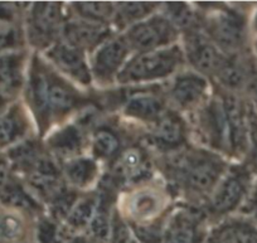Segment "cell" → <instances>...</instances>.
<instances>
[{
	"instance_id": "6da1fadb",
	"label": "cell",
	"mask_w": 257,
	"mask_h": 243,
	"mask_svg": "<svg viewBox=\"0 0 257 243\" xmlns=\"http://www.w3.org/2000/svg\"><path fill=\"white\" fill-rule=\"evenodd\" d=\"M28 96L39 123L44 126L52 118L70 113L82 102V97L72 86L41 62H34L32 67Z\"/></svg>"
},
{
	"instance_id": "7a4b0ae2",
	"label": "cell",
	"mask_w": 257,
	"mask_h": 243,
	"mask_svg": "<svg viewBox=\"0 0 257 243\" xmlns=\"http://www.w3.org/2000/svg\"><path fill=\"white\" fill-rule=\"evenodd\" d=\"M183 63V53L178 46L139 53L123 64L116 76L120 83H140L164 78Z\"/></svg>"
},
{
	"instance_id": "3957f363",
	"label": "cell",
	"mask_w": 257,
	"mask_h": 243,
	"mask_svg": "<svg viewBox=\"0 0 257 243\" xmlns=\"http://www.w3.org/2000/svg\"><path fill=\"white\" fill-rule=\"evenodd\" d=\"M223 161L204 151H193L183 160L180 177L190 192L204 194L214 189L224 172Z\"/></svg>"
},
{
	"instance_id": "277c9868",
	"label": "cell",
	"mask_w": 257,
	"mask_h": 243,
	"mask_svg": "<svg viewBox=\"0 0 257 243\" xmlns=\"http://www.w3.org/2000/svg\"><path fill=\"white\" fill-rule=\"evenodd\" d=\"M177 37V28L165 17L154 16L133 26L126 33L125 39L130 49L147 53L168 46Z\"/></svg>"
},
{
	"instance_id": "5b68a950",
	"label": "cell",
	"mask_w": 257,
	"mask_h": 243,
	"mask_svg": "<svg viewBox=\"0 0 257 243\" xmlns=\"http://www.w3.org/2000/svg\"><path fill=\"white\" fill-rule=\"evenodd\" d=\"M207 29L216 46L227 53H239L246 43V21L231 9L217 11L207 21Z\"/></svg>"
},
{
	"instance_id": "8992f818",
	"label": "cell",
	"mask_w": 257,
	"mask_h": 243,
	"mask_svg": "<svg viewBox=\"0 0 257 243\" xmlns=\"http://www.w3.org/2000/svg\"><path fill=\"white\" fill-rule=\"evenodd\" d=\"M63 13L59 3H34L28 18V38L37 47L53 46L59 31L63 29Z\"/></svg>"
},
{
	"instance_id": "52a82bcc",
	"label": "cell",
	"mask_w": 257,
	"mask_h": 243,
	"mask_svg": "<svg viewBox=\"0 0 257 243\" xmlns=\"http://www.w3.org/2000/svg\"><path fill=\"white\" fill-rule=\"evenodd\" d=\"M251 187V172L247 168H236L214 188L211 198V210L223 215L233 212L243 202Z\"/></svg>"
},
{
	"instance_id": "ba28073f",
	"label": "cell",
	"mask_w": 257,
	"mask_h": 243,
	"mask_svg": "<svg viewBox=\"0 0 257 243\" xmlns=\"http://www.w3.org/2000/svg\"><path fill=\"white\" fill-rule=\"evenodd\" d=\"M130 52L125 37L110 39L98 47L92 61V72L101 82H110L123 67Z\"/></svg>"
},
{
	"instance_id": "9c48e42d",
	"label": "cell",
	"mask_w": 257,
	"mask_h": 243,
	"mask_svg": "<svg viewBox=\"0 0 257 243\" xmlns=\"http://www.w3.org/2000/svg\"><path fill=\"white\" fill-rule=\"evenodd\" d=\"M47 57L59 71L72 77L81 85H90L91 72L83 51L66 42H56L47 51Z\"/></svg>"
},
{
	"instance_id": "30bf717a",
	"label": "cell",
	"mask_w": 257,
	"mask_h": 243,
	"mask_svg": "<svg viewBox=\"0 0 257 243\" xmlns=\"http://www.w3.org/2000/svg\"><path fill=\"white\" fill-rule=\"evenodd\" d=\"M227 126H228L229 150L234 154H243L249 141V118L244 103L233 95L222 98Z\"/></svg>"
},
{
	"instance_id": "8fae6325",
	"label": "cell",
	"mask_w": 257,
	"mask_h": 243,
	"mask_svg": "<svg viewBox=\"0 0 257 243\" xmlns=\"http://www.w3.org/2000/svg\"><path fill=\"white\" fill-rule=\"evenodd\" d=\"M187 51L192 66L204 74H217L226 57L218 47L196 31L188 32Z\"/></svg>"
},
{
	"instance_id": "7c38bea8",
	"label": "cell",
	"mask_w": 257,
	"mask_h": 243,
	"mask_svg": "<svg viewBox=\"0 0 257 243\" xmlns=\"http://www.w3.org/2000/svg\"><path fill=\"white\" fill-rule=\"evenodd\" d=\"M201 125L209 143L217 149H228V126H227L226 112H224L223 101L213 100L208 103L201 116Z\"/></svg>"
},
{
	"instance_id": "4fadbf2b",
	"label": "cell",
	"mask_w": 257,
	"mask_h": 243,
	"mask_svg": "<svg viewBox=\"0 0 257 243\" xmlns=\"http://www.w3.org/2000/svg\"><path fill=\"white\" fill-rule=\"evenodd\" d=\"M63 33L64 42L81 51L101 46L107 36H110V31L105 26L85 21L70 22L63 26Z\"/></svg>"
},
{
	"instance_id": "5bb4252c",
	"label": "cell",
	"mask_w": 257,
	"mask_h": 243,
	"mask_svg": "<svg viewBox=\"0 0 257 243\" xmlns=\"http://www.w3.org/2000/svg\"><path fill=\"white\" fill-rule=\"evenodd\" d=\"M207 81L196 73L180 74L170 90V97L180 108H190L202 101L207 92Z\"/></svg>"
},
{
	"instance_id": "9a60e30c",
	"label": "cell",
	"mask_w": 257,
	"mask_h": 243,
	"mask_svg": "<svg viewBox=\"0 0 257 243\" xmlns=\"http://www.w3.org/2000/svg\"><path fill=\"white\" fill-rule=\"evenodd\" d=\"M24 54L6 53L0 56V96L14 97L23 85Z\"/></svg>"
},
{
	"instance_id": "2e32d148",
	"label": "cell",
	"mask_w": 257,
	"mask_h": 243,
	"mask_svg": "<svg viewBox=\"0 0 257 243\" xmlns=\"http://www.w3.org/2000/svg\"><path fill=\"white\" fill-rule=\"evenodd\" d=\"M113 174L122 182H140L149 174V161L147 154L140 148H130L117 158Z\"/></svg>"
},
{
	"instance_id": "e0dca14e",
	"label": "cell",
	"mask_w": 257,
	"mask_h": 243,
	"mask_svg": "<svg viewBox=\"0 0 257 243\" xmlns=\"http://www.w3.org/2000/svg\"><path fill=\"white\" fill-rule=\"evenodd\" d=\"M185 125L177 113H163L157 120L153 130L155 144L164 149H175L184 144Z\"/></svg>"
},
{
	"instance_id": "ac0fdd59",
	"label": "cell",
	"mask_w": 257,
	"mask_h": 243,
	"mask_svg": "<svg viewBox=\"0 0 257 243\" xmlns=\"http://www.w3.org/2000/svg\"><path fill=\"white\" fill-rule=\"evenodd\" d=\"M216 76L218 77L222 85L231 90H238L249 85L254 77L251 63L238 53L232 54L229 58L226 57V61L223 62Z\"/></svg>"
},
{
	"instance_id": "d6986e66",
	"label": "cell",
	"mask_w": 257,
	"mask_h": 243,
	"mask_svg": "<svg viewBox=\"0 0 257 243\" xmlns=\"http://www.w3.org/2000/svg\"><path fill=\"white\" fill-rule=\"evenodd\" d=\"M201 217L198 213L182 210L170 220L167 230V243H197L198 224Z\"/></svg>"
},
{
	"instance_id": "ffe728a7",
	"label": "cell",
	"mask_w": 257,
	"mask_h": 243,
	"mask_svg": "<svg viewBox=\"0 0 257 243\" xmlns=\"http://www.w3.org/2000/svg\"><path fill=\"white\" fill-rule=\"evenodd\" d=\"M125 115L142 121H157L164 111V103L153 93H138L125 103Z\"/></svg>"
},
{
	"instance_id": "44dd1931",
	"label": "cell",
	"mask_w": 257,
	"mask_h": 243,
	"mask_svg": "<svg viewBox=\"0 0 257 243\" xmlns=\"http://www.w3.org/2000/svg\"><path fill=\"white\" fill-rule=\"evenodd\" d=\"M27 129L28 123L19 106H12L0 113V148L19 140L26 134Z\"/></svg>"
},
{
	"instance_id": "7402d4cb",
	"label": "cell",
	"mask_w": 257,
	"mask_h": 243,
	"mask_svg": "<svg viewBox=\"0 0 257 243\" xmlns=\"http://www.w3.org/2000/svg\"><path fill=\"white\" fill-rule=\"evenodd\" d=\"M209 243H257V227L242 220L226 223L214 232Z\"/></svg>"
},
{
	"instance_id": "603a6c76",
	"label": "cell",
	"mask_w": 257,
	"mask_h": 243,
	"mask_svg": "<svg viewBox=\"0 0 257 243\" xmlns=\"http://www.w3.org/2000/svg\"><path fill=\"white\" fill-rule=\"evenodd\" d=\"M48 145L57 155L68 158L80 151L82 146V134L77 126H66L49 138Z\"/></svg>"
},
{
	"instance_id": "cb8c5ba5",
	"label": "cell",
	"mask_w": 257,
	"mask_h": 243,
	"mask_svg": "<svg viewBox=\"0 0 257 243\" xmlns=\"http://www.w3.org/2000/svg\"><path fill=\"white\" fill-rule=\"evenodd\" d=\"M97 165L87 158L72 159L64 167V174L68 182L78 188H85L93 182L97 175Z\"/></svg>"
},
{
	"instance_id": "d4e9b609",
	"label": "cell",
	"mask_w": 257,
	"mask_h": 243,
	"mask_svg": "<svg viewBox=\"0 0 257 243\" xmlns=\"http://www.w3.org/2000/svg\"><path fill=\"white\" fill-rule=\"evenodd\" d=\"M159 7L157 3H137V2H130V3H118L115 6V18L118 26H135L139 22H142L145 17L152 14L155 9Z\"/></svg>"
},
{
	"instance_id": "484cf974",
	"label": "cell",
	"mask_w": 257,
	"mask_h": 243,
	"mask_svg": "<svg viewBox=\"0 0 257 243\" xmlns=\"http://www.w3.org/2000/svg\"><path fill=\"white\" fill-rule=\"evenodd\" d=\"M71 8L77 13L81 21L90 22V23L105 26L115 16V6L103 2H88V3H73Z\"/></svg>"
},
{
	"instance_id": "4316f807",
	"label": "cell",
	"mask_w": 257,
	"mask_h": 243,
	"mask_svg": "<svg viewBox=\"0 0 257 243\" xmlns=\"http://www.w3.org/2000/svg\"><path fill=\"white\" fill-rule=\"evenodd\" d=\"M0 202L9 207L19 208V209H38V205L34 202L33 198L23 189L21 184L14 182L13 179L3 189H0Z\"/></svg>"
},
{
	"instance_id": "83f0119b",
	"label": "cell",
	"mask_w": 257,
	"mask_h": 243,
	"mask_svg": "<svg viewBox=\"0 0 257 243\" xmlns=\"http://www.w3.org/2000/svg\"><path fill=\"white\" fill-rule=\"evenodd\" d=\"M98 200L93 197L82 198V199H77L75 205L72 207L71 212L68 213L67 224L71 228H82L86 225H90L91 220H92L93 215H95L96 209H97Z\"/></svg>"
},
{
	"instance_id": "f1b7e54d",
	"label": "cell",
	"mask_w": 257,
	"mask_h": 243,
	"mask_svg": "<svg viewBox=\"0 0 257 243\" xmlns=\"http://www.w3.org/2000/svg\"><path fill=\"white\" fill-rule=\"evenodd\" d=\"M93 154L100 159H110L117 154L120 149L118 136L110 129L102 128L96 131L92 144Z\"/></svg>"
},
{
	"instance_id": "f546056e",
	"label": "cell",
	"mask_w": 257,
	"mask_h": 243,
	"mask_svg": "<svg viewBox=\"0 0 257 243\" xmlns=\"http://www.w3.org/2000/svg\"><path fill=\"white\" fill-rule=\"evenodd\" d=\"M160 198L154 192H140L133 197L130 202V212L140 219H145L159 210Z\"/></svg>"
},
{
	"instance_id": "4dcf8cb0",
	"label": "cell",
	"mask_w": 257,
	"mask_h": 243,
	"mask_svg": "<svg viewBox=\"0 0 257 243\" xmlns=\"http://www.w3.org/2000/svg\"><path fill=\"white\" fill-rule=\"evenodd\" d=\"M42 155V150L34 141H24L9 151V159L19 170H26Z\"/></svg>"
},
{
	"instance_id": "1f68e13d",
	"label": "cell",
	"mask_w": 257,
	"mask_h": 243,
	"mask_svg": "<svg viewBox=\"0 0 257 243\" xmlns=\"http://www.w3.org/2000/svg\"><path fill=\"white\" fill-rule=\"evenodd\" d=\"M165 18L175 27V28L189 29L194 31L196 28V14L189 6L184 3H167L165 4Z\"/></svg>"
},
{
	"instance_id": "d6a6232c",
	"label": "cell",
	"mask_w": 257,
	"mask_h": 243,
	"mask_svg": "<svg viewBox=\"0 0 257 243\" xmlns=\"http://www.w3.org/2000/svg\"><path fill=\"white\" fill-rule=\"evenodd\" d=\"M107 203L108 199L101 197V199L98 200V205L95 215H93L92 220L90 223L91 232L100 240L107 239L111 233V220L110 214H108L110 212H108V208L106 205Z\"/></svg>"
},
{
	"instance_id": "836d02e7",
	"label": "cell",
	"mask_w": 257,
	"mask_h": 243,
	"mask_svg": "<svg viewBox=\"0 0 257 243\" xmlns=\"http://www.w3.org/2000/svg\"><path fill=\"white\" fill-rule=\"evenodd\" d=\"M76 202L77 197L75 193L63 189L51 200L52 214L57 219H66Z\"/></svg>"
},
{
	"instance_id": "e575fe53",
	"label": "cell",
	"mask_w": 257,
	"mask_h": 243,
	"mask_svg": "<svg viewBox=\"0 0 257 243\" xmlns=\"http://www.w3.org/2000/svg\"><path fill=\"white\" fill-rule=\"evenodd\" d=\"M23 233V223L18 217L6 214L0 217V238L4 240H14Z\"/></svg>"
},
{
	"instance_id": "d590c367",
	"label": "cell",
	"mask_w": 257,
	"mask_h": 243,
	"mask_svg": "<svg viewBox=\"0 0 257 243\" xmlns=\"http://www.w3.org/2000/svg\"><path fill=\"white\" fill-rule=\"evenodd\" d=\"M21 42V32L12 23L0 22V53L17 47Z\"/></svg>"
},
{
	"instance_id": "8d00e7d4",
	"label": "cell",
	"mask_w": 257,
	"mask_h": 243,
	"mask_svg": "<svg viewBox=\"0 0 257 243\" xmlns=\"http://www.w3.org/2000/svg\"><path fill=\"white\" fill-rule=\"evenodd\" d=\"M38 240L39 243H59L61 230L56 223L48 219L42 220L38 225Z\"/></svg>"
},
{
	"instance_id": "74e56055",
	"label": "cell",
	"mask_w": 257,
	"mask_h": 243,
	"mask_svg": "<svg viewBox=\"0 0 257 243\" xmlns=\"http://www.w3.org/2000/svg\"><path fill=\"white\" fill-rule=\"evenodd\" d=\"M112 243H132L127 227L118 218L113 219Z\"/></svg>"
},
{
	"instance_id": "f35d334b",
	"label": "cell",
	"mask_w": 257,
	"mask_h": 243,
	"mask_svg": "<svg viewBox=\"0 0 257 243\" xmlns=\"http://www.w3.org/2000/svg\"><path fill=\"white\" fill-rule=\"evenodd\" d=\"M22 4H9V3H0V22L4 23H12L16 18L19 8H22Z\"/></svg>"
},
{
	"instance_id": "ab89813d",
	"label": "cell",
	"mask_w": 257,
	"mask_h": 243,
	"mask_svg": "<svg viewBox=\"0 0 257 243\" xmlns=\"http://www.w3.org/2000/svg\"><path fill=\"white\" fill-rule=\"evenodd\" d=\"M135 233L140 239L145 243H158L159 242V230L154 229L153 227H139L135 228Z\"/></svg>"
},
{
	"instance_id": "60d3db41",
	"label": "cell",
	"mask_w": 257,
	"mask_h": 243,
	"mask_svg": "<svg viewBox=\"0 0 257 243\" xmlns=\"http://www.w3.org/2000/svg\"><path fill=\"white\" fill-rule=\"evenodd\" d=\"M12 180L11 172H9V167L7 164V161L0 158V189H3L7 184Z\"/></svg>"
},
{
	"instance_id": "b9f144b4",
	"label": "cell",
	"mask_w": 257,
	"mask_h": 243,
	"mask_svg": "<svg viewBox=\"0 0 257 243\" xmlns=\"http://www.w3.org/2000/svg\"><path fill=\"white\" fill-rule=\"evenodd\" d=\"M249 209H251L254 219L257 220V185H256V188H254L253 193H252L251 202H249Z\"/></svg>"
},
{
	"instance_id": "7bdbcfd3",
	"label": "cell",
	"mask_w": 257,
	"mask_h": 243,
	"mask_svg": "<svg viewBox=\"0 0 257 243\" xmlns=\"http://www.w3.org/2000/svg\"><path fill=\"white\" fill-rule=\"evenodd\" d=\"M249 87H251L252 95H253V102L257 110V76H254L253 78H252L251 83H249Z\"/></svg>"
},
{
	"instance_id": "ee69618b",
	"label": "cell",
	"mask_w": 257,
	"mask_h": 243,
	"mask_svg": "<svg viewBox=\"0 0 257 243\" xmlns=\"http://www.w3.org/2000/svg\"><path fill=\"white\" fill-rule=\"evenodd\" d=\"M6 105H7V100L6 98H3L2 97V96H0V113L2 112H4V107H6Z\"/></svg>"
},
{
	"instance_id": "f6af8a7d",
	"label": "cell",
	"mask_w": 257,
	"mask_h": 243,
	"mask_svg": "<svg viewBox=\"0 0 257 243\" xmlns=\"http://www.w3.org/2000/svg\"><path fill=\"white\" fill-rule=\"evenodd\" d=\"M70 243H91V242H88V240L85 239V238H75V239L71 240Z\"/></svg>"
},
{
	"instance_id": "bcb514c9",
	"label": "cell",
	"mask_w": 257,
	"mask_h": 243,
	"mask_svg": "<svg viewBox=\"0 0 257 243\" xmlns=\"http://www.w3.org/2000/svg\"><path fill=\"white\" fill-rule=\"evenodd\" d=\"M252 27H253V31L257 33V11H256V13H254L253 21H252Z\"/></svg>"
},
{
	"instance_id": "7dc6e473",
	"label": "cell",
	"mask_w": 257,
	"mask_h": 243,
	"mask_svg": "<svg viewBox=\"0 0 257 243\" xmlns=\"http://www.w3.org/2000/svg\"><path fill=\"white\" fill-rule=\"evenodd\" d=\"M254 48H256V52H257V42H256V43H254Z\"/></svg>"
}]
</instances>
